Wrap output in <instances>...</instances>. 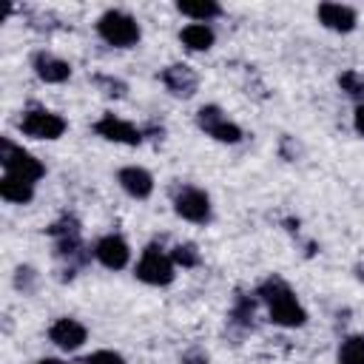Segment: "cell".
Returning a JSON list of instances; mask_svg holds the SVG:
<instances>
[{
	"label": "cell",
	"instance_id": "6da1fadb",
	"mask_svg": "<svg viewBox=\"0 0 364 364\" xmlns=\"http://www.w3.org/2000/svg\"><path fill=\"white\" fill-rule=\"evenodd\" d=\"M259 296L262 301L267 304V313H270V321L279 324V327H301L307 313L304 307L299 304L296 293L290 290V284L279 276H270L259 284Z\"/></svg>",
	"mask_w": 364,
	"mask_h": 364
},
{
	"label": "cell",
	"instance_id": "7a4b0ae2",
	"mask_svg": "<svg viewBox=\"0 0 364 364\" xmlns=\"http://www.w3.org/2000/svg\"><path fill=\"white\" fill-rule=\"evenodd\" d=\"M97 31L108 46H117V48H131L139 43V23L131 14L117 11V9L105 11L97 20Z\"/></svg>",
	"mask_w": 364,
	"mask_h": 364
},
{
	"label": "cell",
	"instance_id": "3957f363",
	"mask_svg": "<svg viewBox=\"0 0 364 364\" xmlns=\"http://www.w3.org/2000/svg\"><path fill=\"white\" fill-rule=\"evenodd\" d=\"M136 279L154 287H165L173 282V259L162 253V247L148 245L136 262Z\"/></svg>",
	"mask_w": 364,
	"mask_h": 364
},
{
	"label": "cell",
	"instance_id": "277c9868",
	"mask_svg": "<svg viewBox=\"0 0 364 364\" xmlns=\"http://www.w3.org/2000/svg\"><path fill=\"white\" fill-rule=\"evenodd\" d=\"M0 162H3L6 173L20 176V179H28V182H37L46 173L43 162L37 156H31L28 151H23L20 145H14L11 139H3L0 142Z\"/></svg>",
	"mask_w": 364,
	"mask_h": 364
},
{
	"label": "cell",
	"instance_id": "5b68a950",
	"mask_svg": "<svg viewBox=\"0 0 364 364\" xmlns=\"http://www.w3.org/2000/svg\"><path fill=\"white\" fill-rule=\"evenodd\" d=\"M20 131L31 139H57V136L65 134V119L54 111L31 108L20 117Z\"/></svg>",
	"mask_w": 364,
	"mask_h": 364
},
{
	"label": "cell",
	"instance_id": "8992f818",
	"mask_svg": "<svg viewBox=\"0 0 364 364\" xmlns=\"http://www.w3.org/2000/svg\"><path fill=\"white\" fill-rule=\"evenodd\" d=\"M173 210H176L182 219L193 222V225H205V222L210 219V199H208V193H205L202 188L185 185V188H179L176 196H173Z\"/></svg>",
	"mask_w": 364,
	"mask_h": 364
},
{
	"label": "cell",
	"instance_id": "52a82bcc",
	"mask_svg": "<svg viewBox=\"0 0 364 364\" xmlns=\"http://www.w3.org/2000/svg\"><path fill=\"white\" fill-rule=\"evenodd\" d=\"M196 122H199V128H202L208 136H213V139H219V142H230V145H233V142L242 139V128H239L236 122H230V119L222 114V108H216V105L199 108Z\"/></svg>",
	"mask_w": 364,
	"mask_h": 364
},
{
	"label": "cell",
	"instance_id": "ba28073f",
	"mask_svg": "<svg viewBox=\"0 0 364 364\" xmlns=\"http://www.w3.org/2000/svg\"><path fill=\"white\" fill-rule=\"evenodd\" d=\"M94 131H97L102 139L119 142V145H139V142H142V131H139L136 125H131V122L114 117V114L100 117V119L94 122Z\"/></svg>",
	"mask_w": 364,
	"mask_h": 364
},
{
	"label": "cell",
	"instance_id": "9c48e42d",
	"mask_svg": "<svg viewBox=\"0 0 364 364\" xmlns=\"http://www.w3.org/2000/svg\"><path fill=\"white\" fill-rule=\"evenodd\" d=\"M94 256H97V262H100L102 267H108V270H122V267L128 264V259H131V247H128V242H125L122 236L108 233V236H102V239L94 245Z\"/></svg>",
	"mask_w": 364,
	"mask_h": 364
},
{
	"label": "cell",
	"instance_id": "30bf717a",
	"mask_svg": "<svg viewBox=\"0 0 364 364\" xmlns=\"http://www.w3.org/2000/svg\"><path fill=\"white\" fill-rule=\"evenodd\" d=\"M88 330L77 321V318H57L51 327H48V338L60 347V350H77L82 341H85Z\"/></svg>",
	"mask_w": 364,
	"mask_h": 364
},
{
	"label": "cell",
	"instance_id": "8fae6325",
	"mask_svg": "<svg viewBox=\"0 0 364 364\" xmlns=\"http://www.w3.org/2000/svg\"><path fill=\"white\" fill-rule=\"evenodd\" d=\"M117 182H119L122 191H125L128 196H134V199H148L151 191H154V176H151L145 168H139V165L122 168V171L117 173Z\"/></svg>",
	"mask_w": 364,
	"mask_h": 364
},
{
	"label": "cell",
	"instance_id": "7c38bea8",
	"mask_svg": "<svg viewBox=\"0 0 364 364\" xmlns=\"http://www.w3.org/2000/svg\"><path fill=\"white\" fill-rule=\"evenodd\" d=\"M318 20L321 26L333 28V31H353L355 28V11L350 6H341V3H321L318 6Z\"/></svg>",
	"mask_w": 364,
	"mask_h": 364
},
{
	"label": "cell",
	"instance_id": "4fadbf2b",
	"mask_svg": "<svg viewBox=\"0 0 364 364\" xmlns=\"http://www.w3.org/2000/svg\"><path fill=\"white\" fill-rule=\"evenodd\" d=\"M31 65H34V74L43 82H65L71 77V65L65 60L54 57V54H46V51L34 54V63Z\"/></svg>",
	"mask_w": 364,
	"mask_h": 364
},
{
	"label": "cell",
	"instance_id": "5bb4252c",
	"mask_svg": "<svg viewBox=\"0 0 364 364\" xmlns=\"http://www.w3.org/2000/svg\"><path fill=\"white\" fill-rule=\"evenodd\" d=\"M162 82L168 85V91H173L176 97H191L199 85V77L193 74V68L188 65H168L162 71Z\"/></svg>",
	"mask_w": 364,
	"mask_h": 364
},
{
	"label": "cell",
	"instance_id": "9a60e30c",
	"mask_svg": "<svg viewBox=\"0 0 364 364\" xmlns=\"http://www.w3.org/2000/svg\"><path fill=\"white\" fill-rule=\"evenodd\" d=\"M179 40H182V46L191 48V51H208V48L213 46L216 34H213V28H210L208 23H188V26L179 31Z\"/></svg>",
	"mask_w": 364,
	"mask_h": 364
},
{
	"label": "cell",
	"instance_id": "2e32d148",
	"mask_svg": "<svg viewBox=\"0 0 364 364\" xmlns=\"http://www.w3.org/2000/svg\"><path fill=\"white\" fill-rule=\"evenodd\" d=\"M0 196H3L6 202H14V205H26V202H31V199H34V182H28V179H20V176H11V173H6V176L0 179Z\"/></svg>",
	"mask_w": 364,
	"mask_h": 364
},
{
	"label": "cell",
	"instance_id": "e0dca14e",
	"mask_svg": "<svg viewBox=\"0 0 364 364\" xmlns=\"http://www.w3.org/2000/svg\"><path fill=\"white\" fill-rule=\"evenodd\" d=\"M176 9H179V14L193 17L196 23H208V20L222 14V9L216 3H210V0H205V3H176Z\"/></svg>",
	"mask_w": 364,
	"mask_h": 364
},
{
	"label": "cell",
	"instance_id": "ac0fdd59",
	"mask_svg": "<svg viewBox=\"0 0 364 364\" xmlns=\"http://www.w3.org/2000/svg\"><path fill=\"white\" fill-rule=\"evenodd\" d=\"M338 364H364V336H350L341 341Z\"/></svg>",
	"mask_w": 364,
	"mask_h": 364
},
{
	"label": "cell",
	"instance_id": "d6986e66",
	"mask_svg": "<svg viewBox=\"0 0 364 364\" xmlns=\"http://www.w3.org/2000/svg\"><path fill=\"white\" fill-rule=\"evenodd\" d=\"M338 85H341L344 94H350V97H355V100L364 97V74H358V71H344V74L338 77Z\"/></svg>",
	"mask_w": 364,
	"mask_h": 364
},
{
	"label": "cell",
	"instance_id": "ffe728a7",
	"mask_svg": "<svg viewBox=\"0 0 364 364\" xmlns=\"http://www.w3.org/2000/svg\"><path fill=\"white\" fill-rule=\"evenodd\" d=\"M171 259L173 264H182V267H196L199 264V250L193 245H176L171 250Z\"/></svg>",
	"mask_w": 364,
	"mask_h": 364
},
{
	"label": "cell",
	"instance_id": "44dd1931",
	"mask_svg": "<svg viewBox=\"0 0 364 364\" xmlns=\"http://www.w3.org/2000/svg\"><path fill=\"white\" fill-rule=\"evenodd\" d=\"M85 364H125V358L119 353H114V350H97V353H91L85 358Z\"/></svg>",
	"mask_w": 364,
	"mask_h": 364
},
{
	"label": "cell",
	"instance_id": "7402d4cb",
	"mask_svg": "<svg viewBox=\"0 0 364 364\" xmlns=\"http://www.w3.org/2000/svg\"><path fill=\"white\" fill-rule=\"evenodd\" d=\"M355 131L364 136V105H358V108H355Z\"/></svg>",
	"mask_w": 364,
	"mask_h": 364
},
{
	"label": "cell",
	"instance_id": "603a6c76",
	"mask_svg": "<svg viewBox=\"0 0 364 364\" xmlns=\"http://www.w3.org/2000/svg\"><path fill=\"white\" fill-rule=\"evenodd\" d=\"M37 364H68V361H63V358H40Z\"/></svg>",
	"mask_w": 364,
	"mask_h": 364
}]
</instances>
